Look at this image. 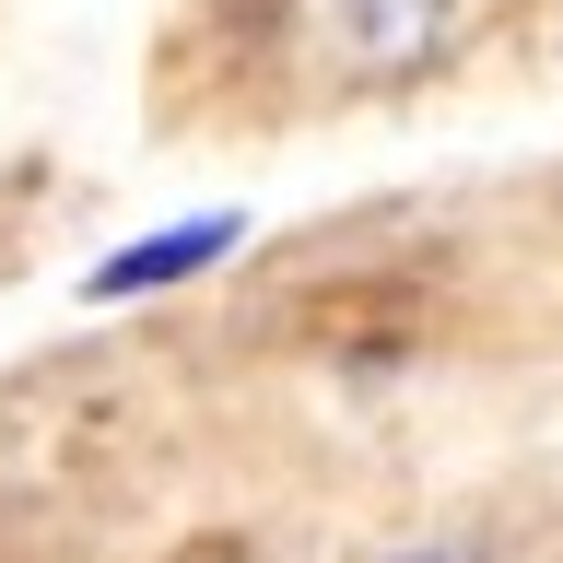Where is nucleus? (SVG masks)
<instances>
[{"label": "nucleus", "instance_id": "f257e3e1", "mask_svg": "<svg viewBox=\"0 0 563 563\" xmlns=\"http://www.w3.org/2000/svg\"><path fill=\"white\" fill-rule=\"evenodd\" d=\"M235 246V223L223 211H200V223H165V235H141V246H118L95 271V306H130V294H165V282H188V271H211Z\"/></svg>", "mask_w": 563, "mask_h": 563}, {"label": "nucleus", "instance_id": "f03ea898", "mask_svg": "<svg viewBox=\"0 0 563 563\" xmlns=\"http://www.w3.org/2000/svg\"><path fill=\"white\" fill-rule=\"evenodd\" d=\"M341 35L364 59H411V47L446 35V0H341Z\"/></svg>", "mask_w": 563, "mask_h": 563}, {"label": "nucleus", "instance_id": "7ed1b4c3", "mask_svg": "<svg viewBox=\"0 0 563 563\" xmlns=\"http://www.w3.org/2000/svg\"><path fill=\"white\" fill-rule=\"evenodd\" d=\"M411 563H446V552H411Z\"/></svg>", "mask_w": 563, "mask_h": 563}]
</instances>
